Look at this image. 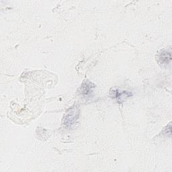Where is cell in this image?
<instances>
[{"label": "cell", "mask_w": 172, "mask_h": 172, "mask_svg": "<svg viewBox=\"0 0 172 172\" xmlns=\"http://www.w3.org/2000/svg\"><path fill=\"white\" fill-rule=\"evenodd\" d=\"M171 53H167V51H163L159 56V59L161 61V63L167 64L171 61Z\"/></svg>", "instance_id": "1"}]
</instances>
